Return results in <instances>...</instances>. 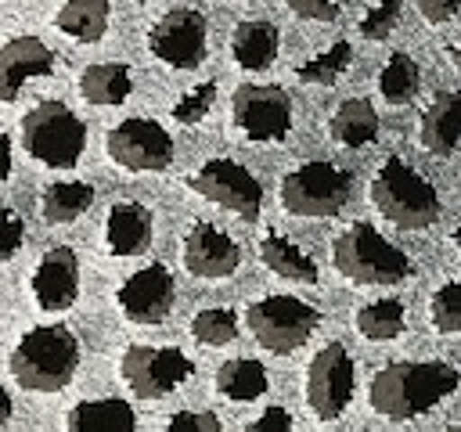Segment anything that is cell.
<instances>
[{"label": "cell", "mask_w": 461, "mask_h": 432, "mask_svg": "<svg viewBox=\"0 0 461 432\" xmlns=\"http://www.w3.org/2000/svg\"><path fill=\"white\" fill-rule=\"evenodd\" d=\"M277 47H281V36H277V25L267 22V18H245L234 25L230 32V54L241 68L249 72H263L274 65L277 58Z\"/></svg>", "instance_id": "44dd1931"}, {"label": "cell", "mask_w": 461, "mask_h": 432, "mask_svg": "<svg viewBox=\"0 0 461 432\" xmlns=\"http://www.w3.org/2000/svg\"><path fill=\"white\" fill-rule=\"evenodd\" d=\"M191 335L202 346H227L238 338V317H234V310H223V306L198 310L191 317Z\"/></svg>", "instance_id": "4dcf8cb0"}, {"label": "cell", "mask_w": 461, "mask_h": 432, "mask_svg": "<svg viewBox=\"0 0 461 432\" xmlns=\"http://www.w3.org/2000/svg\"><path fill=\"white\" fill-rule=\"evenodd\" d=\"M349 194H353V176L335 162H321V158L303 162L281 176V205L292 216H310V220L335 216L342 212Z\"/></svg>", "instance_id": "8992f818"}, {"label": "cell", "mask_w": 461, "mask_h": 432, "mask_svg": "<svg viewBox=\"0 0 461 432\" xmlns=\"http://www.w3.org/2000/svg\"><path fill=\"white\" fill-rule=\"evenodd\" d=\"M259 259L267 263L270 274H277L285 281H295V284H313L317 281V263L295 241H288L285 234H267L259 241Z\"/></svg>", "instance_id": "d4e9b609"}, {"label": "cell", "mask_w": 461, "mask_h": 432, "mask_svg": "<svg viewBox=\"0 0 461 432\" xmlns=\"http://www.w3.org/2000/svg\"><path fill=\"white\" fill-rule=\"evenodd\" d=\"M357 378V367H353V356L342 342H328L313 353L310 367H306V407L313 410L317 421H335L349 400H353V382Z\"/></svg>", "instance_id": "9c48e42d"}, {"label": "cell", "mask_w": 461, "mask_h": 432, "mask_svg": "<svg viewBox=\"0 0 461 432\" xmlns=\"http://www.w3.org/2000/svg\"><path fill=\"white\" fill-rule=\"evenodd\" d=\"M22 241H25V220H22V212L0 205V263L11 259L22 248Z\"/></svg>", "instance_id": "d590c367"}, {"label": "cell", "mask_w": 461, "mask_h": 432, "mask_svg": "<svg viewBox=\"0 0 461 432\" xmlns=\"http://www.w3.org/2000/svg\"><path fill=\"white\" fill-rule=\"evenodd\" d=\"M230 119L249 140H285L292 130V97L274 83H241L230 94Z\"/></svg>", "instance_id": "30bf717a"}, {"label": "cell", "mask_w": 461, "mask_h": 432, "mask_svg": "<svg viewBox=\"0 0 461 432\" xmlns=\"http://www.w3.org/2000/svg\"><path fill=\"white\" fill-rule=\"evenodd\" d=\"M418 86H421V68H418V61H414L407 50L389 54V61H385L382 72H378V90H382V97H385L389 104H407V101L418 94Z\"/></svg>", "instance_id": "f1b7e54d"}, {"label": "cell", "mask_w": 461, "mask_h": 432, "mask_svg": "<svg viewBox=\"0 0 461 432\" xmlns=\"http://www.w3.org/2000/svg\"><path fill=\"white\" fill-rule=\"evenodd\" d=\"M212 101H216V83H212V79H205V83L191 86V90L173 104V119H176V122H184V126L202 122V119H205V112L212 108Z\"/></svg>", "instance_id": "d6a6232c"}, {"label": "cell", "mask_w": 461, "mask_h": 432, "mask_svg": "<svg viewBox=\"0 0 461 432\" xmlns=\"http://www.w3.org/2000/svg\"><path fill=\"white\" fill-rule=\"evenodd\" d=\"M11 173V137L0 133V180Z\"/></svg>", "instance_id": "ab89813d"}, {"label": "cell", "mask_w": 461, "mask_h": 432, "mask_svg": "<svg viewBox=\"0 0 461 432\" xmlns=\"http://www.w3.org/2000/svg\"><path fill=\"white\" fill-rule=\"evenodd\" d=\"M349 58H353V47L346 43V40H339V43H331L328 50H321L317 58H310V61H303L299 68H295V76L303 79V83H317V86H331L346 68H349Z\"/></svg>", "instance_id": "f546056e"}, {"label": "cell", "mask_w": 461, "mask_h": 432, "mask_svg": "<svg viewBox=\"0 0 461 432\" xmlns=\"http://www.w3.org/2000/svg\"><path fill=\"white\" fill-rule=\"evenodd\" d=\"M22 148L50 169H76L86 148V122L65 101H40L22 119Z\"/></svg>", "instance_id": "5b68a950"}, {"label": "cell", "mask_w": 461, "mask_h": 432, "mask_svg": "<svg viewBox=\"0 0 461 432\" xmlns=\"http://www.w3.org/2000/svg\"><path fill=\"white\" fill-rule=\"evenodd\" d=\"M403 302L400 299H375V302H364L360 310H357V317H353V324H357V331L364 335V338H371V342H389V338H396L400 331H403Z\"/></svg>", "instance_id": "83f0119b"}, {"label": "cell", "mask_w": 461, "mask_h": 432, "mask_svg": "<svg viewBox=\"0 0 461 432\" xmlns=\"http://www.w3.org/2000/svg\"><path fill=\"white\" fill-rule=\"evenodd\" d=\"M108 22H112L108 0H65L54 18V25L76 43H97L108 32Z\"/></svg>", "instance_id": "cb8c5ba5"}, {"label": "cell", "mask_w": 461, "mask_h": 432, "mask_svg": "<svg viewBox=\"0 0 461 432\" xmlns=\"http://www.w3.org/2000/svg\"><path fill=\"white\" fill-rule=\"evenodd\" d=\"M454 245H457V252H461V223L454 227Z\"/></svg>", "instance_id": "7bdbcfd3"}, {"label": "cell", "mask_w": 461, "mask_h": 432, "mask_svg": "<svg viewBox=\"0 0 461 432\" xmlns=\"http://www.w3.org/2000/svg\"><path fill=\"white\" fill-rule=\"evenodd\" d=\"M421 148L432 155H450L461 140V90H443L432 97V104L421 115L418 126Z\"/></svg>", "instance_id": "d6986e66"}, {"label": "cell", "mask_w": 461, "mask_h": 432, "mask_svg": "<svg viewBox=\"0 0 461 432\" xmlns=\"http://www.w3.org/2000/svg\"><path fill=\"white\" fill-rule=\"evenodd\" d=\"M11 414H14L11 392H7V389H0V425H7V421H11Z\"/></svg>", "instance_id": "60d3db41"}, {"label": "cell", "mask_w": 461, "mask_h": 432, "mask_svg": "<svg viewBox=\"0 0 461 432\" xmlns=\"http://www.w3.org/2000/svg\"><path fill=\"white\" fill-rule=\"evenodd\" d=\"M151 209L140 202H115L104 216V245L112 256H140L151 245Z\"/></svg>", "instance_id": "ac0fdd59"}, {"label": "cell", "mask_w": 461, "mask_h": 432, "mask_svg": "<svg viewBox=\"0 0 461 432\" xmlns=\"http://www.w3.org/2000/svg\"><path fill=\"white\" fill-rule=\"evenodd\" d=\"M371 202L375 209L403 230H421L439 220V194L436 187L403 158H385L371 180Z\"/></svg>", "instance_id": "3957f363"}, {"label": "cell", "mask_w": 461, "mask_h": 432, "mask_svg": "<svg viewBox=\"0 0 461 432\" xmlns=\"http://www.w3.org/2000/svg\"><path fill=\"white\" fill-rule=\"evenodd\" d=\"M209 25L194 7H173L148 29V50L169 68H198L205 58Z\"/></svg>", "instance_id": "4fadbf2b"}, {"label": "cell", "mask_w": 461, "mask_h": 432, "mask_svg": "<svg viewBox=\"0 0 461 432\" xmlns=\"http://www.w3.org/2000/svg\"><path fill=\"white\" fill-rule=\"evenodd\" d=\"M54 72V50L40 36H14L0 47V104L14 101L36 76Z\"/></svg>", "instance_id": "e0dca14e"}, {"label": "cell", "mask_w": 461, "mask_h": 432, "mask_svg": "<svg viewBox=\"0 0 461 432\" xmlns=\"http://www.w3.org/2000/svg\"><path fill=\"white\" fill-rule=\"evenodd\" d=\"M104 151L115 166H122L130 173H162L173 162V137L162 122L133 115L108 130Z\"/></svg>", "instance_id": "8fae6325"}, {"label": "cell", "mask_w": 461, "mask_h": 432, "mask_svg": "<svg viewBox=\"0 0 461 432\" xmlns=\"http://www.w3.org/2000/svg\"><path fill=\"white\" fill-rule=\"evenodd\" d=\"M457 382L461 374L447 360H393L375 371L367 385V403L389 421H411L447 400Z\"/></svg>", "instance_id": "6da1fadb"}, {"label": "cell", "mask_w": 461, "mask_h": 432, "mask_svg": "<svg viewBox=\"0 0 461 432\" xmlns=\"http://www.w3.org/2000/svg\"><path fill=\"white\" fill-rule=\"evenodd\" d=\"M133 90V72L126 61H94L79 72V94L90 104H122Z\"/></svg>", "instance_id": "7402d4cb"}, {"label": "cell", "mask_w": 461, "mask_h": 432, "mask_svg": "<svg viewBox=\"0 0 461 432\" xmlns=\"http://www.w3.org/2000/svg\"><path fill=\"white\" fill-rule=\"evenodd\" d=\"M187 187L198 191L202 198L238 212L241 220H256L259 216V205H263V184L234 158H209L202 162L191 176H187Z\"/></svg>", "instance_id": "7c38bea8"}, {"label": "cell", "mask_w": 461, "mask_h": 432, "mask_svg": "<svg viewBox=\"0 0 461 432\" xmlns=\"http://www.w3.org/2000/svg\"><path fill=\"white\" fill-rule=\"evenodd\" d=\"M32 299L47 313H65L79 299V256L68 245H54L40 256L32 270Z\"/></svg>", "instance_id": "9a60e30c"}, {"label": "cell", "mask_w": 461, "mask_h": 432, "mask_svg": "<svg viewBox=\"0 0 461 432\" xmlns=\"http://www.w3.org/2000/svg\"><path fill=\"white\" fill-rule=\"evenodd\" d=\"M119 374L137 400H162L194 374V364L176 346H126Z\"/></svg>", "instance_id": "ba28073f"}, {"label": "cell", "mask_w": 461, "mask_h": 432, "mask_svg": "<svg viewBox=\"0 0 461 432\" xmlns=\"http://www.w3.org/2000/svg\"><path fill=\"white\" fill-rule=\"evenodd\" d=\"M328 133L342 148H364V144H371L378 137V112H375V104L364 101V97H346L331 112Z\"/></svg>", "instance_id": "603a6c76"}, {"label": "cell", "mask_w": 461, "mask_h": 432, "mask_svg": "<svg viewBox=\"0 0 461 432\" xmlns=\"http://www.w3.org/2000/svg\"><path fill=\"white\" fill-rule=\"evenodd\" d=\"M94 205V187L86 180H54L40 194V212L47 223H72Z\"/></svg>", "instance_id": "4316f807"}, {"label": "cell", "mask_w": 461, "mask_h": 432, "mask_svg": "<svg viewBox=\"0 0 461 432\" xmlns=\"http://www.w3.org/2000/svg\"><path fill=\"white\" fill-rule=\"evenodd\" d=\"M396 22H400V0H378L371 11H364L360 36L364 40H385Z\"/></svg>", "instance_id": "836d02e7"}, {"label": "cell", "mask_w": 461, "mask_h": 432, "mask_svg": "<svg viewBox=\"0 0 461 432\" xmlns=\"http://www.w3.org/2000/svg\"><path fill=\"white\" fill-rule=\"evenodd\" d=\"M245 320L263 349L285 356L310 342V335L321 324V310L299 295H267L249 306Z\"/></svg>", "instance_id": "52a82bcc"}, {"label": "cell", "mask_w": 461, "mask_h": 432, "mask_svg": "<svg viewBox=\"0 0 461 432\" xmlns=\"http://www.w3.org/2000/svg\"><path fill=\"white\" fill-rule=\"evenodd\" d=\"M450 58H454V65L461 68V43H454V47H450Z\"/></svg>", "instance_id": "b9f144b4"}, {"label": "cell", "mask_w": 461, "mask_h": 432, "mask_svg": "<svg viewBox=\"0 0 461 432\" xmlns=\"http://www.w3.org/2000/svg\"><path fill=\"white\" fill-rule=\"evenodd\" d=\"M270 378H267V367L252 356H234L227 364H220L216 371V392L234 400V403H249V400H259L267 392Z\"/></svg>", "instance_id": "484cf974"}, {"label": "cell", "mask_w": 461, "mask_h": 432, "mask_svg": "<svg viewBox=\"0 0 461 432\" xmlns=\"http://www.w3.org/2000/svg\"><path fill=\"white\" fill-rule=\"evenodd\" d=\"M418 11L425 22H450L461 11V0H418Z\"/></svg>", "instance_id": "f35d334b"}, {"label": "cell", "mask_w": 461, "mask_h": 432, "mask_svg": "<svg viewBox=\"0 0 461 432\" xmlns=\"http://www.w3.org/2000/svg\"><path fill=\"white\" fill-rule=\"evenodd\" d=\"M429 317L439 335H461V281H447L432 292Z\"/></svg>", "instance_id": "1f68e13d"}, {"label": "cell", "mask_w": 461, "mask_h": 432, "mask_svg": "<svg viewBox=\"0 0 461 432\" xmlns=\"http://www.w3.org/2000/svg\"><path fill=\"white\" fill-rule=\"evenodd\" d=\"M173 299H176V281L166 263H148L133 270L115 292L122 317L133 324H162L173 310Z\"/></svg>", "instance_id": "5bb4252c"}, {"label": "cell", "mask_w": 461, "mask_h": 432, "mask_svg": "<svg viewBox=\"0 0 461 432\" xmlns=\"http://www.w3.org/2000/svg\"><path fill=\"white\" fill-rule=\"evenodd\" d=\"M245 432H295V425H292V414L285 407H267L256 421L245 425Z\"/></svg>", "instance_id": "8d00e7d4"}, {"label": "cell", "mask_w": 461, "mask_h": 432, "mask_svg": "<svg viewBox=\"0 0 461 432\" xmlns=\"http://www.w3.org/2000/svg\"><path fill=\"white\" fill-rule=\"evenodd\" d=\"M443 432H461V425H447V428H443Z\"/></svg>", "instance_id": "ee69618b"}, {"label": "cell", "mask_w": 461, "mask_h": 432, "mask_svg": "<svg viewBox=\"0 0 461 432\" xmlns=\"http://www.w3.org/2000/svg\"><path fill=\"white\" fill-rule=\"evenodd\" d=\"M331 263L342 277L357 284H400L411 277V259L389 238H382L371 223H349L331 241Z\"/></svg>", "instance_id": "277c9868"}, {"label": "cell", "mask_w": 461, "mask_h": 432, "mask_svg": "<svg viewBox=\"0 0 461 432\" xmlns=\"http://www.w3.org/2000/svg\"><path fill=\"white\" fill-rule=\"evenodd\" d=\"M241 263V248L238 241L220 230L216 223H191L184 234V266L187 274L202 277V281H220L230 277Z\"/></svg>", "instance_id": "2e32d148"}, {"label": "cell", "mask_w": 461, "mask_h": 432, "mask_svg": "<svg viewBox=\"0 0 461 432\" xmlns=\"http://www.w3.org/2000/svg\"><path fill=\"white\" fill-rule=\"evenodd\" d=\"M299 18H313V22H335L339 18V4L335 0H285Z\"/></svg>", "instance_id": "74e56055"}, {"label": "cell", "mask_w": 461, "mask_h": 432, "mask_svg": "<svg viewBox=\"0 0 461 432\" xmlns=\"http://www.w3.org/2000/svg\"><path fill=\"white\" fill-rule=\"evenodd\" d=\"M7 367L29 392H61L79 371V338L65 324H36L14 342Z\"/></svg>", "instance_id": "7a4b0ae2"}, {"label": "cell", "mask_w": 461, "mask_h": 432, "mask_svg": "<svg viewBox=\"0 0 461 432\" xmlns=\"http://www.w3.org/2000/svg\"><path fill=\"white\" fill-rule=\"evenodd\" d=\"M166 432H227L212 410H176L166 421Z\"/></svg>", "instance_id": "e575fe53"}, {"label": "cell", "mask_w": 461, "mask_h": 432, "mask_svg": "<svg viewBox=\"0 0 461 432\" xmlns=\"http://www.w3.org/2000/svg\"><path fill=\"white\" fill-rule=\"evenodd\" d=\"M65 432H137V410L119 396L79 400L65 418Z\"/></svg>", "instance_id": "ffe728a7"}]
</instances>
